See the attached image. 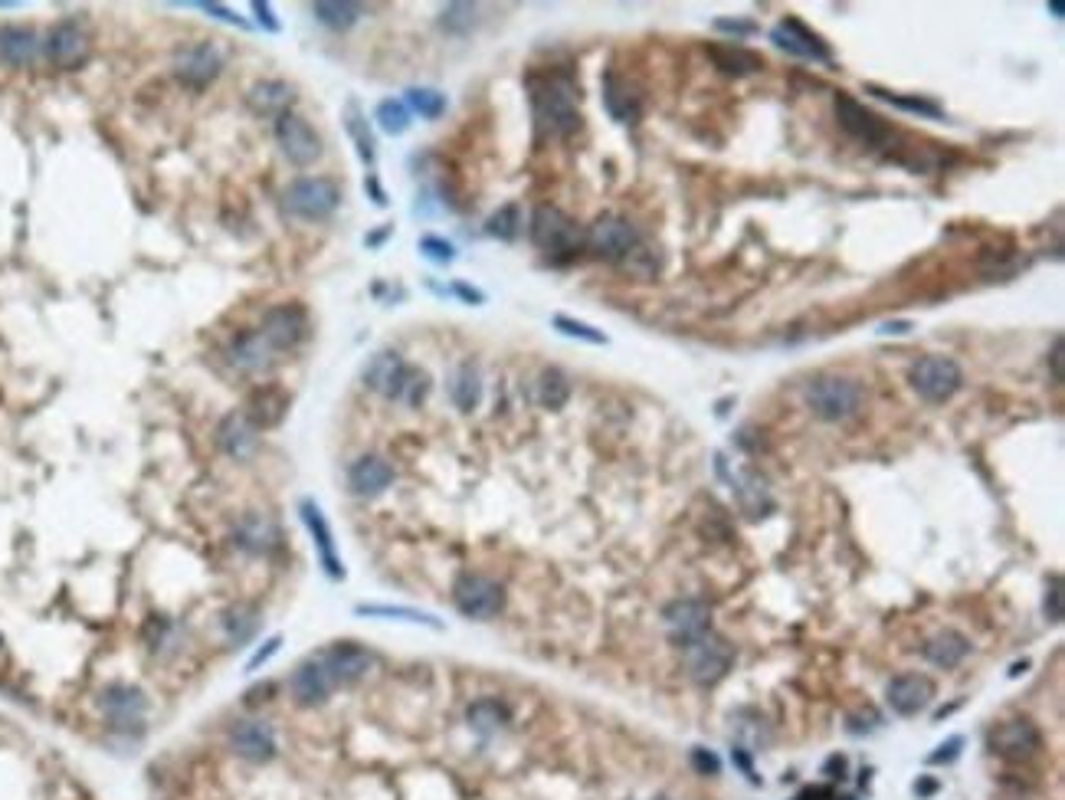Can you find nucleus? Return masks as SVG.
I'll use <instances>...</instances> for the list:
<instances>
[{"label":"nucleus","instance_id":"1","mask_svg":"<svg viewBox=\"0 0 1065 800\" xmlns=\"http://www.w3.org/2000/svg\"><path fill=\"white\" fill-rule=\"evenodd\" d=\"M531 115L541 138H571L581 128L577 86L567 73H541L528 79Z\"/></svg>","mask_w":1065,"mask_h":800},{"label":"nucleus","instance_id":"2","mask_svg":"<svg viewBox=\"0 0 1065 800\" xmlns=\"http://www.w3.org/2000/svg\"><path fill=\"white\" fill-rule=\"evenodd\" d=\"M528 237L544 256H551L554 263L574 260V256L584 250V230L554 204H538L535 210H531Z\"/></svg>","mask_w":1065,"mask_h":800},{"label":"nucleus","instance_id":"3","mask_svg":"<svg viewBox=\"0 0 1065 800\" xmlns=\"http://www.w3.org/2000/svg\"><path fill=\"white\" fill-rule=\"evenodd\" d=\"M803 400L813 410V417H820L823 423H843L859 414L862 387L843 374H816L803 387Z\"/></svg>","mask_w":1065,"mask_h":800},{"label":"nucleus","instance_id":"4","mask_svg":"<svg viewBox=\"0 0 1065 800\" xmlns=\"http://www.w3.org/2000/svg\"><path fill=\"white\" fill-rule=\"evenodd\" d=\"M341 204V187L331 178H295L282 191V210L295 220H325Z\"/></svg>","mask_w":1065,"mask_h":800},{"label":"nucleus","instance_id":"5","mask_svg":"<svg viewBox=\"0 0 1065 800\" xmlns=\"http://www.w3.org/2000/svg\"><path fill=\"white\" fill-rule=\"evenodd\" d=\"M908 384H911V391H915L921 400H928V404H944V400H951L957 391H961L964 371L954 358L925 355L911 364Z\"/></svg>","mask_w":1065,"mask_h":800},{"label":"nucleus","instance_id":"6","mask_svg":"<svg viewBox=\"0 0 1065 800\" xmlns=\"http://www.w3.org/2000/svg\"><path fill=\"white\" fill-rule=\"evenodd\" d=\"M639 243H643L639 240V230L626 217L617 214L597 217L584 233V250H590V256H597L603 263H626Z\"/></svg>","mask_w":1065,"mask_h":800},{"label":"nucleus","instance_id":"7","mask_svg":"<svg viewBox=\"0 0 1065 800\" xmlns=\"http://www.w3.org/2000/svg\"><path fill=\"white\" fill-rule=\"evenodd\" d=\"M682 653H685V666H689V676L698 686H715V682L728 676L731 663H735V646L715 630H705Z\"/></svg>","mask_w":1065,"mask_h":800},{"label":"nucleus","instance_id":"8","mask_svg":"<svg viewBox=\"0 0 1065 800\" xmlns=\"http://www.w3.org/2000/svg\"><path fill=\"white\" fill-rule=\"evenodd\" d=\"M453 604L469 620H492L505 610V587L485 574H463L453 587Z\"/></svg>","mask_w":1065,"mask_h":800},{"label":"nucleus","instance_id":"9","mask_svg":"<svg viewBox=\"0 0 1065 800\" xmlns=\"http://www.w3.org/2000/svg\"><path fill=\"white\" fill-rule=\"evenodd\" d=\"M276 141H279V151L286 155V161L295 164V168H312L325 151L315 128L295 112H286L282 119H276Z\"/></svg>","mask_w":1065,"mask_h":800},{"label":"nucleus","instance_id":"10","mask_svg":"<svg viewBox=\"0 0 1065 800\" xmlns=\"http://www.w3.org/2000/svg\"><path fill=\"white\" fill-rule=\"evenodd\" d=\"M259 335H263V341L272 351H292L309 335V312L299 302L272 305L263 315V322H259Z\"/></svg>","mask_w":1065,"mask_h":800},{"label":"nucleus","instance_id":"11","mask_svg":"<svg viewBox=\"0 0 1065 800\" xmlns=\"http://www.w3.org/2000/svg\"><path fill=\"white\" fill-rule=\"evenodd\" d=\"M833 109H836L839 128H843L849 138H856V141H862V145H869V148H879V145H885V141H889L892 128L885 125L872 109H866L862 102H856L852 96H846V92H836V96H833Z\"/></svg>","mask_w":1065,"mask_h":800},{"label":"nucleus","instance_id":"12","mask_svg":"<svg viewBox=\"0 0 1065 800\" xmlns=\"http://www.w3.org/2000/svg\"><path fill=\"white\" fill-rule=\"evenodd\" d=\"M662 623L669 630V640L685 650L692 640L702 637L705 630H712V610H708L705 600L698 597H679L672 604L662 607Z\"/></svg>","mask_w":1065,"mask_h":800},{"label":"nucleus","instance_id":"13","mask_svg":"<svg viewBox=\"0 0 1065 800\" xmlns=\"http://www.w3.org/2000/svg\"><path fill=\"white\" fill-rule=\"evenodd\" d=\"M89 33L82 30L79 20H59L50 27L43 40V56L50 60L56 69H79L89 60Z\"/></svg>","mask_w":1065,"mask_h":800},{"label":"nucleus","instance_id":"14","mask_svg":"<svg viewBox=\"0 0 1065 800\" xmlns=\"http://www.w3.org/2000/svg\"><path fill=\"white\" fill-rule=\"evenodd\" d=\"M771 40L777 50H784L797 60H810V63H833V50L820 33L810 30L807 23L797 17H784L771 30Z\"/></svg>","mask_w":1065,"mask_h":800},{"label":"nucleus","instance_id":"15","mask_svg":"<svg viewBox=\"0 0 1065 800\" xmlns=\"http://www.w3.org/2000/svg\"><path fill=\"white\" fill-rule=\"evenodd\" d=\"M987 745L993 755H1000L1007 761H1026L1043 748V732H1039L1029 719H1007V722L990 728Z\"/></svg>","mask_w":1065,"mask_h":800},{"label":"nucleus","instance_id":"16","mask_svg":"<svg viewBox=\"0 0 1065 800\" xmlns=\"http://www.w3.org/2000/svg\"><path fill=\"white\" fill-rule=\"evenodd\" d=\"M223 73V53L213 43H194L184 46L181 53L174 56V76L177 82L191 89H204L213 79Z\"/></svg>","mask_w":1065,"mask_h":800},{"label":"nucleus","instance_id":"17","mask_svg":"<svg viewBox=\"0 0 1065 800\" xmlns=\"http://www.w3.org/2000/svg\"><path fill=\"white\" fill-rule=\"evenodd\" d=\"M318 660H322L328 679L335 682V689L358 682L361 676H368V669L374 666L371 650H364V646H358V643H335V646H328Z\"/></svg>","mask_w":1065,"mask_h":800},{"label":"nucleus","instance_id":"18","mask_svg":"<svg viewBox=\"0 0 1065 800\" xmlns=\"http://www.w3.org/2000/svg\"><path fill=\"white\" fill-rule=\"evenodd\" d=\"M934 699V682L921 673H902L885 686V702L895 715H918L925 712Z\"/></svg>","mask_w":1065,"mask_h":800},{"label":"nucleus","instance_id":"19","mask_svg":"<svg viewBox=\"0 0 1065 800\" xmlns=\"http://www.w3.org/2000/svg\"><path fill=\"white\" fill-rule=\"evenodd\" d=\"M289 692H292L295 702L305 705V709H315V705H325V702L331 699V692H335V682L328 679L322 660L315 656V660H305V663H299V666L292 669Z\"/></svg>","mask_w":1065,"mask_h":800},{"label":"nucleus","instance_id":"20","mask_svg":"<svg viewBox=\"0 0 1065 800\" xmlns=\"http://www.w3.org/2000/svg\"><path fill=\"white\" fill-rule=\"evenodd\" d=\"M286 414H289V394L276 384L256 387V391L246 397V407H243V417L250 420L256 430L279 427V423L286 420Z\"/></svg>","mask_w":1065,"mask_h":800},{"label":"nucleus","instance_id":"21","mask_svg":"<svg viewBox=\"0 0 1065 800\" xmlns=\"http://www.w3.org/2000/svg\"><path fill=\"white\" fill-rule=\"evenodd\" d=\"M407 368L410 364L397 351H377L368 361V368H364V387H371L374 394H381L387 400H397L400 384L407 378Z\"/></svg>","mask_w":1065,"mask_h":800},{"label":"nucleus","instance_id":"22","mask_svg":"<svg viewBox=\"0 0 1065 800\" xmlns=\"http://www.w3.org/2000/svg\"><path fill=\"white\" fill-rule=\"evenodd\" d=\"M390 482H394V466H390L384 456H361V460H354L348 469V486L354 496H361V499L381 496V492L390 489Z\"/></svg>","mask_w":1065,"mask_h":800},{"label":"nucleus","instance_id":"23","mask_svg":"<svg viewBox=\"0 0 1065 800\" xmlns=\"http://www.w3.org/2000/svg\"><path fill=\"white\" fill-rule=\"evenodd\" d=\"M217 443H220V450L230 456V460L246 463V460H253V453L259 450V430L243 417V410H236V414H230L227 420L220 423Z\"/></svg>","mask_w":1065,"mask_h":800},{"label":"nucleus","instance_id":"24","mask_svg":"<svg viewBox=\"0 0 1065 800\" xmlns=\"http://www.w3.org/2000/svg\"><path fill=\"white\" fill-rule=\"evenodd\" d=\"M295 102V89L282 79H259L246 92V105L253 109L259 119H282Z\"/></svg>","mask_w":1065,"mask_h":800},{"label":"nucleus","instance_id":"25","mask_svg":"<svg viewBox=\"0 0 1065 800\" xmlns=\"http://www.w3.org/2000/svg\"><path fill=\"white\" fill-rule=\"evenodd\" d=\"M731 489H735L741 512L748 515L751 522L764 519V515H771L774 496H771V489H767V479L757 473V469H741V473L731 479Z\"/></svg>","mask_w":1065,"mask_h":800},{"label":"nucleus","instance_id":"26","mask_svg":"<svg viewBox=\"0 0 1065 800\" xmlns=\"http://www.w3.org/2000/svg\"><path fill=\"white\" fill-rule=\"evenodd\" d=\"M299 509H302L305 528H309V535L315 538V548H318V558H322L325 574H328V578L341 581V578H345V568H341V558H338V551H335V541H331V528H328V522H325L322 509H318L312 499H305Z\"/></svg>","mask_w":1065,"mask_h":800},{"label":"nucleus","instance_id":"27","mask_svg":"<svg viewBox=\"0 0 1065 800\" xmlns=\"http://www.w3.org/2000/svg\"><path fill=\"white\" fill-rule=\"evenodd\" d=\"M230 748L236 751L240 758L246 761H269L272 755H276V741H272V732L256 719H246V722H236L230 728Z\"/></svg>","mask_w":1065,"mask_h":800},{"label":"nucleus","instance_id":"28","mask_svg":"<svg viewBox=\"0 0 1065 800\" xmlns=\"http://www.w3.org/2000/svg\"><path fill=\"white\" fill-rule=\"evenodd\" d=\"M43 53V40L30 27H0V60L7 66H33Z\"/></svg>","mask_w":1065,"mask_h":800},{"label":"nucleus","instance_id":"29","mask_svg":"<svg viewBox=\"0 0 1065 800\" xmlns=\"http://www.w3.org/2000/svg\"><path fill=\"white\" fill-rule=\"evenodd\" d=\"M99 705H102L105 719H109L112 725L128 728V725L141 722V712H145V696H141V692L132 689V686H112V689L102 692Z\"/></svg>","mask_w":1065,"mask_h":800},{"label":"nucleus","instance_id":"30","mask_svg":"<svg viewBox=\"0 0 1065 800\" xmlns=\"http://www.w3.org/2000/svg\"><path fill=\"white\" fill-rule=\"evenodd\" d=\"M603 109L610 112V119L623 125H633L639 119V96L630 89V82L617 73L603 76Z\"/></svg>","mask_w":1065,"mask_h":800},{"label":"nucleus","instance_id":"31","mask_svg":"<svg viewBox=\"0 0 1065 800\" xmlns=\"http://www.w3.org/2000/svg\"><path fill=\"white\" fill-rule=\"evenodd\" d=\"M967 653H970V640L964 637V633H957V630L934 633V637L921 646V656H925V660L931 666H938V669H954Z\"/></svg>","mask_w":1065,"mask_h":800},{"label":"nucleus","instance_id":"32","mask_svg":"<svg viewBox=\"0 0 1065 800\" xmlns=\"http://www.w3.org/2000/svg\"><path fill=\"white\" fill-rule=\"evenodd\" d=\"M227 358L240 371H266L272 364V348L266 345L259 332H243V335H236L230 341Z\"/></svg>","mask_w":1065,"mask_h":800},{"label":"nucleus","instance_id":"33","mask_svg":"<svg viewBox=\"0 0 1065 800\" xmlns=\"http://www.w3.org/2000/svg\"><path fill=\"white\" fill-rule=\"evenodd\" d=\"M279 528L266 522L263 515H246V519L236 525L233 532V541L246 551H253V555H266V551H276L279 545Z\"/></svg>","mask_w":1065,"mask_h":800},{"label":"nucleus","instance_id":"34","mask_svg":"<svg viewBox=\"0 0 1065 800\" xmlns=\"http://www.w3.org/2000/svg\"><path fill=\"white\" fill-rule=\"evenodd\" d=\"M449 397H453V404L463 410V414H472V410L479 407V400H482V374H479V368L472 361H463L453 371V378H449Z\"/></svg>","mask_w":1065,"mask_h":800},{"label":"nucleus","instance_id":"35","mask_svg":"<svg viewBox=\"0 0 1065 800\" xmlns=\"http://www.w3.org/2000/svg\"><path fill=\"white\" fill-rule=\"evenodd\" d=\"M708 56L715 60V66L728 76H751L761 73L764 60L751 50H741V46H708Z\"/></svg>","mask_w":1065,"mask_h":800},{"label":"nucleus","instance_id":"36","mask_svg":"<svg viewBox=\"0 0 1065 800\" xmlns=\"http://www.w3.org/2000/svg\"><path fill=\"white\" fill-rule=\"evenodd\" d=\"M535 400L544 410H561L571 400V378L561 368H544L535 381Z\"/></svg>","mask_w":1065,"mask_h":800},{"label":"nucleus","instance_id":"37","mask_svg":"<svg viewBox=\"0 0 1065 800\" xmlns=\"http://www.w3.org/2000/svg\"><path fill=\"white\" fill-rule=\"evenodd\" d=\"M312 10L328 30H351L364 14V7L351 4V0H322V4H315Z\"/></svg>","mask_w":1065,"mask_h":800},{"label":"nucleus","instance_id":"38","mask_svg":"<svg viewBox=\"0 0 1065 800\" xmlns=\"http://www.w3.org/2000/svg\"><path fill=\"white\" fill-rule=\"evenodd\" d=\"M345 128H348V135H351V141H354V148H358V158H361V161L371 168L374 158H377V148H374V132H371L368 119H364L361 109H358V105H354V102H348V112H345Z\"/></svg>","mask_w":1065,"mask_h":800},{"label":"nucleus","instance_id":"39","mask_svg":"<svg viewBox=\"0 0 1065 800\" xmlns=\"http://www.w3.org/2000/svg\"><path fill=\"white\" fill-rule=\"evenodd\" d=\"M866 92H872L875 99L889 102V105H895V109H902V112L921 115V119H944V109H941L938 102H931V99H921V96H898V92H889V89H882V86H866Z\"/></svg>","mask_w":1065,"mask_h":800},{"label":"nucleus","instance_id":"40","mask_svg":"<svg viewBox=\"0 0 1065 800\" xmlns=\"http://www.w3.org/2000/svg\"><path fill=\"white\" fill-rule=\"evenodd\" d=\"M354 614L358 617H387V620H410V623H423V627L430 630H443V623L423 614V610H413V607H394V604H358L354 607Z\"/></svg>","mask_w":1065,"mask_h":800},{"label":"nucleus","instance_id":"41","mask_svg":"<svg viewBox=\"0 0 1065 800\" xmlns=\"http://www.w3.org/2000/svg\"><path fill=\"white\" fill-rule=\"evenodd\" d=\"M485 233H489L492 240L515 243L518 233H522V210H518V204H505L495 210V214L485 220Z\"/></svg>","mask_w":1065,"mask_h":800},{"label":"nucleus","instance_id":"42","mask_svg":"<svg viewBox=\"0 0 1065 800\" xmlns=\"http://www.w3.org/2000/svg\"><path fill=\"white\" fill-rule=\"evenodd\" d=\"M508 722V709L495 699H482L476 705H469V725L476 728L479 735H492Z\"/></svg>","mask_w":1065,"mask_h":800},{"label":"nucleus","instance_id":"43","mask_svg":"<svg viewBox=\"0 0 1065 800\" xmlns=\"http://www.w3.org/2000/svg\"><path fill=\"white\" fill-rule=\"evenodd\" d=\"M223 630H227V637L233 640V646H243L250 637H256L259 620H256L253 610L233 607V610H227V614H223Z\"/></svg>","mask_w":1065,"mask_h":800},{"label":"nucleus","instance_id":"44","mask_svg":"<svg viewBox=\"0 0 1065 800\" xmlns=\"http://www.w3.org/2000/svg\"><path fill=\"white\" fill-rule=\"evenodd\" d=\"M407 109L423 115V119H440V115L446 112V96L436 89H423V86H413L407 89Z\"/></svg>","mask_w":1065,"mask_h":800},{"label":"nucleus","instance_id":"45","mask_svg":"<svg viewBox=\"0 0 1065 800\" xmlns=\"http://www.w3.org/2000/svg\"><path fill=\"white\" fill-rule=\"evenodd\" d=\"M374 119L387 135H404L410 128V109L397 99H384V102H377Z\"/></svg>","mask_w":1065,"mask_h":800},{"label":"nucleus","instance_id":"46","mask_svg":"<svg viewBox=\"0 0 1065 800\" xmlns=\"http://www.w3.org/2000/svg\"><path fill=\"white\" fill-rule=\"evenodd\" d=\"M440 27H443L446 33H456V37H463V33H469L472 27H476V4H449V7H443Z\"/></svg>","mask_w":1065,"mask_h":800},{"label":"nucleus","instance_id":"47","mask_svg":"<svg viewBox=\"0 0 1065 800\" xmlns=\"http://www.w3.org/2000/svg\"><path fill=\"white\" fill-rule=\"evenodd\" d=\"M551 325L558 328L561 335H567V338L587 341V345H607V335H603L600 328L587 325V322H577V319H571V315H554Z\"/></svg>","mask_w":1065,"mask_h":800},{"label":"nucleus","instance_id":"48","mask_svg":"<svg viewBox=\"0 0 1065 800\" xmlns=\"http://www.w3.org/2000/svg\"><path fill=\"white\" fill-rule=\"evenodd\" d=\"M426 394H430V378H426V371L413 368V364H410L407 378H404V384H400L397 400H404V404H410V407H420L426 400Z\"/></svg>","mask_w":1065,"mask_h":800},{"label":"nucleus","instance_id":"49","mask_svg":"<svg viewBox=\"0 0 1065 800\" xmlns=\"http://www.w3.org/2000/svg\"><path fill=\"white\" fill-rule=\"evenodd\" d=\"M420 253L426 256V260H433V263H440V266H446V263L456 260V246L449 243V240H443V237H423V240H420Z\"/></svg>","mask_w":1065,"mask_h":800},{"label":"nucleus","instance_id":"50","mask_svg":"<svg viewBox=\"0 0 1065 800\" xmlns=\"http://www.w3.org/2000/svg\"><path fill=\"white\" fill-rule=\"evenodd\" d=\"M1046 617L1052 623H1062V578L1059 574H1052L1046 584Z\"/></svg>","mask_w":1065,"mask_h":800},{"label":"nucleus","instance_id":"51","mask_svg":"<svg viewBox=\"0 0 1065 800\" xmlns=\"http://www.w3.org/2000/svg\"><path fill=\"white\" fill-rule=\"evenodd\" d=\"M961 745H964V738H961V735L948 738V741H944V745H938V751H931V755H928V764H951L957 755H961Z\"/></svg>","mask_w":1065,"mask_h":800},{"label":"nucleus","instance_id":"52","mask_svg":"<svg viewBox=\"0 0 1065 800\" xmlns=\"http://www.w3.org/2000/svg\"><path fill=\"white\" fill-rule=\"evenodd\" d=\"M712 27L718 33H735V37H751V33H757V27L751 20H728V17H718Z\"/></svg>","mask_w":1065,"mask_h":800},{"label":"nucleus","instance_id":"53","mask_svg":"<svg viewBox=\"0 0 1065 800\" xmlns=\"http://www.w3.org/2000/svg\"><path fill=\"white\" fill-rule=\"evenodd\" d=\"M692 764H695L698 774H718L721 771V761L705 748H692Z\"/></svg>","mask_w":1065,"mask_h":800},{"label":"nucleus","instance_id":"54","mask_svg":"<svg viewBox=\"0 0 1065 800\" xmlns=\"http://www.w3.org/2000/svg\"><path fill=\"white\" fill-rule=\"evenodd\" d=\"M200 10H207V14H213V17H217V20H227V23H233V27H250V23H246L243 17H236L233 14V10L230 7H220V4H210V0H200V4H197Z\"/></svg>","mask_w":1065,"mask_h":800},{"label":"nucleus","instance_id":"55","mask_svg":"<svg viewBox=\"0 0 1065 800\" xmlns=\"http://www.w3.org/2000/svg\"><path fill=\"white\" fill-rule=\"evenodd\" d=\"M279 646H282V637H272V640H266L263 646H259V650L250 656V663H246V669H250V673H253V669H259V666H263L266 660H269V656L272 653H276L279 650Z\"/></svg>","mask_w":1065,"mask_h":800},{"label":"nucleus","instance_id":"56","mask_svg":"<svg viewBox=\"0 0 1065 800\" xmlns=\"http://www.w3.org/2000/svg\"><path fill=\"white\" fill-rule=\"evenodd\" d=\"M272 692H276V682H259V686L246 689L243 702H246V705H263V702L272 699Z\"/></svg>","mask_w":1065,"mask_h":800},{"label":"nucleus","instance_id":"57","mask_svg":"<svg viewBox=\"0 0 1065 800\" xmlns=\"http://www.w3.org/2000/svg\"><path fill=\"white\" fill-rule=\"evenodd\" d=\"M253 14H256V20L263 23V27H266L269 33H279V20L272 17L269 4H263V0H253Z\"/></svg>","mask_w":1065,"mask_h":800},{"label":"nucleus","instance_id":"58","mask_svg":"<svg viewBox=\"0 0 1065 800\" xmlns=\"http://www.w3.org/2000/svg\"><path fill=\"white\" fill-rule=\"evenodd\" d=\"M1049 364H1052V381L1062 384V335H1056V341H1052V355H1049Z\"/></svg>","mask_w":1065,"mask_h":800},{"label":"nucleus","instance_id":"59","mask_svg":"<svg viewBox=\"0 0 1065 800\" xmlns=\"http://www.w3.org/2000/svg\"><path fill=\"white\" fill-rule=\"evenodd\" d=\"M911 328H915V322L895 319V322H882V325H879V335H911Z\"/></svg>","mask_w":1065,"mask_h":800},{"label":"nucleus","instance_id":"60","mask_svg":"<svg viewBox=\"0 0 1065 800\" xmlns=\"http://www.w3.org/2000/svg\"><path fill=\"white\" fill-rule=\"evenodd\" d=\"M364 191H368V194H371V200H374V204H377V207H387V191H384V187H381V184H377V178H374V174H371V178H368V181H364Z\"/></svg>","mask_w":1065,"mask_h":800},{"label":"nucleus","instance_id":"61","mask_svg":"<svg viewBox=\"0 0 1065 800\" xmlns=\"http://www.w3.org/2000/svg\"><path fill=\"white\" fill-rule=\"evenodd\" d=\"M453 292H456V296H463L469 305H482V302H485L482 292H479V289H472V286H466V282H456Z\"/></svg>","mask_w":1065,"mask_h":800},{"label":"nucleus","instance_id":"62","mask_svg":"<svg viewBox=\"0 0 1065 800\" xmlns=\"http://www.w3.org/2000/svg\"><path fill=\"white\" fill-rule=\"evenodd\" d=\"M1026 669H1029V663L1023 660V663H1013V669H1010V676H1020V673H1026Z\"/></svg>","mask_w":1065,"mask_h":800},{"label":"nucleus","instance_id":"63","mask_svg":"<svg viewBox=\"0 0 1065 800\" xmlns=\"http://www.w3.org/2000/svg\"><path fill=\"white\" fill-rule=\"evenodd\" d=\"M1049 10H1052V17H1062V4H1059V0H1052Z\"/></svg>","mask_w":1065,"mask_h":800},{"label":"nucleus","instance_id":"64","mask_svg":"<svg viewBox=\"0 0 1065 800\" xmlns=\"http://www.w3.org/2000/svg\"><path fill=\"white\" fill-rule=\"evenodd\" d=\"M656 800H669V797H656Z\"/></svg>","mask_w":1065,"mask_h":800}]
</instances>
